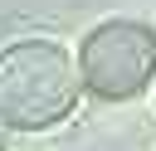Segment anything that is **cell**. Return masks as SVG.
<instances>
[{
    "label": "cell",
    "mask_w": 156,
    "mask_h": 151,
    "mask_svg": "<svg viewBox=\"0 0 156 151\" xmlns=\"http://www.w3.org/2000/svg\"><path fill=\"white\" fill-rule=\"evenodd\" d=\"M156 78V29L141 19H102L78 49V83L107 102L136 97Z\"/></svg>",
    "instance_id": "cell-2"
},
{
    "label": "cell",
    "mask_w": 156,
    "mask_h": 151,
    "mask_svg": "<svg viewBox=\"0 0 156 151\" xmlns=\"http://www.w3.org/2000/svg\"><path fill=\"white\" fill-rule=\"evenodd\" d=\"M78 68L54 39H15L0 49V127L44 132L78 102Z\"/></svg>",
    "instance_id": "cell-1"
}]
</instances>
